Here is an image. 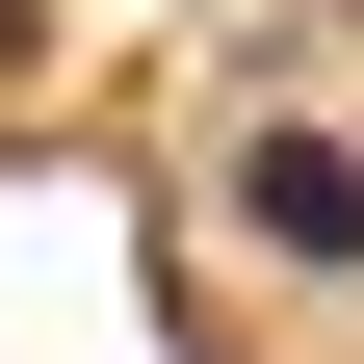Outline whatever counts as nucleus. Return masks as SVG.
<instances>
[{
    "label": "nucleus",
    "mask_w": 364,
    "mask_h": 364,
    "mask_svg": "<svg viewBox=\"0 0 364 364\" xmlns=\"http://www.w3.org/2000/svg\"><path fill=\"white\" fill-rule=\"evenodd\" d=\"M235 235L312 260V287H364V156H338V130H235Z\"/></svg>",
    "instance_id": "1"
}]
</instances>
